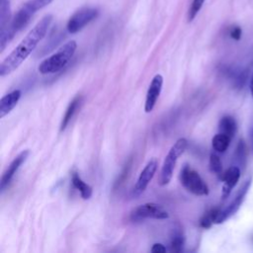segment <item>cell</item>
<instances>
[{
  "label": "cell",
  "instance_id": "cell-1",
  "mask_svg": "<svg viewBox=\"0 0 253 253\" xmlns=\"http://www.w3.org/2000/svg\"><path fill=\"white\" fill-rule=\"evenodd\" d=\"M52 15H45L42 20L27 34L21 42L6 56L0 64V76H6L16 70L26 58L34 51L38 43L44 38L50 23Z\"/></svg>",
  "mask_w": 253,
  "mask_h": 253
},
{
  "label": "cell",
  "instance_id": "cell-2",
  "mask_svg": "<svg viewBox=\"0 0 253 253\" xmlns=\"http://www.w3.org/2000/svg\"><path fill=\"white\" fill-rule=\"evenodd\" d=\"M77 48V43L75 41H69L63 44L56 52L42 60L38 69L42 74H51L55 73L62 68H64L70 59L72 58L75 50Z\"/></svg>",
  "mask_w": 253,
  "mask_h": 253
},
{
  "label": "cell",
  "instance_id": "cell-3",
  "mask_svg": "<svg viewBox=\"0 0 253 253\" xmlns=\"http://www.w3.org/2000/svg\"><path fill=\"white\" fill-rule=\"evenodd\" d=\"M188 146V140L185 137H181L176 140V142L171 146L165 159L163 161L158 183L160 186H166L172 179L173 171L178 158L185 152Z\"/></svg>",
  "mask_w": 253,
  "mask_h": 253
},
{
  "label": "cell",
  "instance_id": "cell-4",
  "mask_svg": "<svg viewBox=\"0 0 253 253\" xmlns=\"http://www.w3.org/2000/svg\"><path fill=\"white\" fill-rule=\"evenodd\" d=\"M180 181L183 187L196 196L209 195V187L200 174L190 165H184L180 172Z\"/></svg>",
  "mask_w": 253,
  "mask_h": 253
},
{
  "label": "cell",
  "instance_id": "cell-5",
  "mask_svg": "<svg viewBox=\"0 0 253 253\" xmlns=\"http://www.w3.org/2000/svg\"><path fill=\"white\" fill-rule=\"evenodd\" d=\"M169 214L167 211L160 205L155 203H146L133 209L130 212L129 218L133 222L142 221L146 218L153 219H165L168 218Z\"/></svg>",
  "mask_w": 253,
  "mask_h": 253
},
{
  "label": "cell",
  "instance_id": "cell-6",
  "mask_svg": "<svg viewBox=\"0 0 253 253\" xmlns=\"http://www.w3.org/2000/svg\"><path fill=\"white\" fill-rule=\"evenodd\" d=\"M99 15V10L96 8H82L75 12L67 22L66 30L70 34H76L85 26L94 21Z\"/></svg>",
  "mask_w": 253,
  "mask_h": 253
},
{
  "label": "cell",
  "instance_id": "cell-7",
  "mask_svg": "<svg viewBox=\"0 0 253 253\" xmlns=\"http://www.w3.org/2000/svg\"><path fill=\"white\" fill-rule=\"evenodd\" d=\"M52 1L53 0H29L14 15L13 20L15 24L20 28H25L37 11L44 8Z\"/></svg>",
  "mask_w": 253,
  "mask_h": 253
},
{
  "label": "cell",
  "instance_id": "cell-8",
  "mask_svg": "<svg viewBox=\"0 0 253 253\" xmlns=\"http://www.w3.org/2000/svg\"><path fill=\"white\" fill-rule=\"evenodd\" d=\"M250 185H251V179L247 180L243 184V186L239 189V191L236 194L233 201L225 209L220 210V211L218 212V214L214 220V223H222L223 221H225L228 217H230L232 214H234L239 210V208L241 207V205L244 201V198L250 188Z\"/></svg>",
  "mask_w": 253,
  "mask_h": 253
},
{
  "label": "cell",
  "instance_id": "cell-9",
  "mask_svg": "<svg viewBox=\"0 0 253 253\" xmlns=\"http://www.w3.org/2000/svg\"><path fill=\"white\" fill-rule=\"evenodd\" d=\"M157 160L155 158L150 159L147 164L144 166V168L142 169V171L140 172L137 181L132 189L131 192V196L134 197H138L139 195H141L147 188L148 184L150 183V181L152 180V178L155 175V172L157 170Z\"/></svg>",
  "mask_w": 253,
  "mask_h": 253
},
{
  "label": "cell",
  "instance_id": "cell-10",
  "mask_svg": "<svg viewBox=\"0 0 253 253\" xmlns=\"http://www.w3.org/2000/svg\"><path fill=\"white\" fill-rule=\"evenodd\" d=\"M30 154V150L29 149H25L22 152H20L13 160L12 162L9 164V166L7 167V169L4 171L2 177H1V182H0V190L1 193H3L5 191V188L9 185V183L11 182V180L13 179L14 175L16 174V172L18 171V169L20 168V166L27 160V158L29 157Z\"/></svg>",
  "mask_w": 253,
  "mask_h": 253
},
{
  "label": "cell",
  "instance_id": "cell-11",
  "mask_svg": "<svg viewBox=\"0 0 253 253\" xmlns=\"http://www.w3.org/2000/svg\"><path fill=\"white\" fill-rule=\"evenodd\" d=\"M163 85V77L160 74H156L151 80L149 87L146 92L145 103H144V111L145 113H150L154 109L156 102L159 98V95L162 90Z\"/></svg>",
  "mask_w": 253,
  "mask_h": 253
},
{
  "label": "cell",
  "instance_id": "cell-12",
  "mask_svg": "<svg viewBox=\"0 0 253 253\" xmlns=\"http://www.w3.org/2000/svg\"><path fill=\"white\" fill-rule=\"evenodd\" d=\"M239 178H240V169L237 166H231L225 172H223L221 177V180L223 182L221 198L223 200L229 196L231 190L235 187Z\"/></svg>",
  "mask_w": 253,
  "mask_h": 253
},
{
  "label": "cell",
  "instance_id": "cell-13",
  "mask_svg": "<svg viewBox=\"0 0 253 253\" xmlns=\"http://www.w3.org/2000/svg\"><path fill=\"white\" fill-rule=\"evenodd\" d=\"M22 91L16 89L6 95H4L0 100V118H4L8 115L18 104L21 99Z\"/></svg>",
  "mask_w": 253,
  "mask_h": 253
},
{
  "label": "cell",
  "instance_id": "cell-14",
  "mask_svg": "<svg viewBox=\"0 0 253 253\" xmlns=\"http://www.w3.org/2000/svg\"><path fill=\"white\" fill-rule=\"evenodd\" d=\"M82 102V96L81 95H77L76 97L73 98V100L69 103V105L66 108V111L62 117L61 120V124H60V131L65 130V128L67 127L68 124L70 123V121L72 120V118L74 117L75 113L77 112L78 108L80 107Z\"/></svg>",
  "mask_w": 253,
  "mask_h": 253
},
{
  "label": "cell",
  "instance_id": "cell-15",
  "mask_svg": "<svg viewBox=\"0 0 253 253\" xmlns=\"http://www.w3.org/2000/svg\"><path fill=\"white\" fill-rule=\"evenodd\" d=\"M71 183L73 185V187L78 190V192L80 193V196L82 197L83 200H88L91 198L92 193H93V189L90 185H88L87 183H85L81 177L79 176V174L77 172H72L71 175Z\"/></svg>",
  "mask_w": 253,
  "mask_h": 253
},
{
  "label": "cell",
  "instance_id": "cell-16",
  "mask_svg": "<svg viewBox=\"0 0 253 253\" xmlns=\"http://www.w3.org/2000/svg\"><path fill=\"white\" fill-rule=\"evenodd\" d=\"M218 130L232 138L237 130V125L234 118L231 116H223L218 123Z\"/></svg>",
  "mask_w": 253,
  "mask_h": 253
},
{
  "label": "cell",
  "instance_id": "cell-17",
  "mask_svg": "<svg viewBox=\"0 0 253 253\" xmlns=\"http://www.w3.org/2000/svg\"><path fill=\"white\" fill-rule=\"evenodd\" d=\"M230 137H228L227 135L221 133V132H218L216 133L212 139H211V145H212V148L217 151V152H224L228 146H229V143H230Z\"/></svg>",
  "mask_w": 253,
  "mask_h": 253
},
{
  "label": "cell",
  "instance_id": "cell-18",
  "mask_svg": "<svg viewBox=\"0 0 253 253\" xmlns=\"http://www.w3.org/2000/svg\"><path fill=\"white\" fill-rule=\"evenodd\" d=\"M11 20L9 0H0V30L5 29L10 24Z\"/></svg>",
  "mask_w": 253,
  "mask_h": 253
},
{
  "label": "cell",
  "instance_id": "cell-19",
  "mask_svg": "<svg viewBox=\"0 0 253 253\" xmlns=\"http://www.w3.org/2000/svg\"><path fill=\"white\" fill-rule=\"evenodd\" d=\"M185 243V238L183 233L180 230H175L173 236L171 237L170 241V250L172 252L179 253L183 250V246Z\"/></svg>",
  "mask_w": 253,
  "mask_h": 253
},
{
  "label": "cell",
  "instance_id": "cell-20",
  "mask_svg": "<svg viewBox=\"0 0 253 253\" xmlns=\"http://www.w3.org/2000/svg\"><path fill=\"white\" fill-rule=\"evenodd\" d=\"M219 211H220V210L217 209V208L210 210L200 219V225L204 228H210L211 226V224L214 223V220H215Z\"/></svg>",
  "mask_w": 253,
  "mask_h": 253
},
{
  "label": "cell",
  "instance_id": "cell-21",
  "mask_svg": "<svg viewBox=\"0 0 253 253\" xmlns=\"http://www.w3.org/2000/svg\"><path fill=\"white\" fill-rule=\"evenodd\" d=\"M210 169L212 173H214L216 176H218L221 179L223 174L222 164H221L220 158L214 153H211L210 156Z\"/></svg>",
  "mask_w": 253,
  "mask_h": 253
},
{
  "label": "cell",
  "instance_id": "cell-22",
  "mask_svg": "<svg viewBox=\"0 0 253 253\" xmlns=\"http://www.w3.org/2000/svg\"><path fill=\"white\" fill-rule=\"evenodd\" d=\"M206 0H193L192 1V4L189 8V11H188V22H192L196 16L198 15V13L200 12L201 8L203 7V4Z\"/></svg>",
  "mask_w": 253,
  "mask_h": 253
},
{
  "label": "cell",
  "instance_id": "cell-23",
  "mask_svg": "<svg viewBox=\"0 0 253 253\" xmlns=\"http://www.w3.org/2000/svg\"><path fill=\"white\" fill-rule=\"evenodd\" d=\"M245 157H246L245 143H244L243 140H240L238 145H237V148H236V158L241 164H243V161L245 160Z\"/></svg>",
  "mask_w": 253,
  "mask_h": 253
},
{
  "label": "cell",
  "instance_id": "cell-24",
  "mask_svg": "<svg viewBox=\"0 0 253 253\" xmlns=\"http://www.w3.org/2000/svg\"><path fill=\"white\" fill-rule=\"evenodd\" d=\"M242 35V30L240 27L238 26H233L230 28L229 30V36L231 39L235 40V41H239Z\"/></svg>",
  "mask_w": 253,
  "mask_h": 253
},
{
  "label": "cell",
  "instance_id": "cell-25",
  "mask_svg": "<svg viewBox=\"0 0 253 253\" xmlns=\"http://www.w3.org/2000/svg\"><path fill=\"white\" fill-rule=\"evenodd\" d=\"M151 252H153V253H164V252H166V247L161 243H154L151 247Z\"/></svg>",
  "mask_w": 253,
  "mask_h": 253
},
{
  "label": "cell",
  "instance_id": "cell-26",
  "mask_svg": "<svg viewBox=\"0 0 253 253\" xmlns=\"http://www.w3.org/2000/svg\"><path fill=\"white\" fill-rule=\"evenodd\" d=\"M250 89H251V94H252V97H253V76H252V79H251V84H250Z\"/></svg>",
  "mask_w": 253,
  "mask_h": 253
}]
</instances>
